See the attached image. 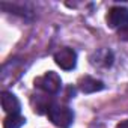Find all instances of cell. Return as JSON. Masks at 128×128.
<instances>
[{
    "instance_id": "obj_1",
    "label": "cell",
    "mask_w": 128,
    "mask_h": 128,
    "mask_svg": "<svg viewBox=\"0 0 128 128\" xmlns=\"http://www.w3.org/2000/svg\"><path fill=\"white\" fill-rule=\"evenodd\" d=\"M48 119L59 128H70L74 122V113L70 107L60 106V104H51L47 110Z\"/></svg>"
},
{
    "instance_id": "obj_2",
    "label": "cell",
    "mask_w": 128,
    "mask_h": 128,
    "mask_svg": "<svg viewBox=\"0 0 128 128\" xmlns=\"http://www.w3.org/2000/svg\"><path fill=\"white\" fill-rule=\"evenodd\" d=\"M35 86H36L38 89L44 90L45 94L54 95V94H57V92L60 90V88H62V80H60V77H59L56 72L48 71V72H45L44 76H41V77H38V78L35 80Z\"/></svg>"
},
{
    "instance_id": "obj_3",
    "label": "cell",
    "mask_w": 128,
    "mask_h": 128,
    "mask_svg": "<svg viewBox=\"0 0 128 128\" xmlns=\"http://www.w3.org/2000/svg\"><path fill=\"white\" fill-rule=\"evenodd\" d=\"M107 24L112 29L124 30L128 27V9L124 6H113L107 14Z\"/></svg>"
},
{
    "instance_id": "obj_4",
    "label": "cell",
    "mask_w": 128,
    "mask_h": 128,
    "mask_svg": "<svg viewBox=\"0 0 128 128\" xmlns=\"http://www.w3.org/2000/svg\"><path fill=\"white\" fill-rule=\"evenodd\" d=\"M54 62L57 63V66H60L65 71H71L76 68L77 65V53L72 48H60L56 54H54Z\"/></svg>"
},
{
    "instance_id": "obj_5",
    "label": "cell",
    "mask_w": 128,
    "mask_h": 128,
    "mask_svg": "<svg viewBox=\"0 0 128 128\" xmlns=\"http://www.w3.org/2000/svg\"><path fill=\"white\" fill-rule=\"evenodd\" d=\"M2 107L8 114H20V101L14 94L8 90L2 94Z\"/></svg>"
},
{
    "instance_id": "obj_6",
    "label": "cell",
    "mask_w": 128,
    "mask_h": 128,
    "mask_svg": "<svg viewBox=\"0 0 128 128\" xmlns=\"http://www.w3.org/2000/svg\"><path fill=\"white\" fill-rule=\"evenodd\" d=\"M78 88L83 94H94V92H100L104 89V83L101 80H96L94 77H82L78 82Z\"/></svg>"
},
{
    "instance_id": "obj_7",
    "label": "cell",
    "mask_w": 128,
    "mask_h": 128,
    "mask_svg": "<svg viewBox=\"0 0 128 128\" xmlns=\"http://www.w3.org/2000/svg\"><path fill=\"white\" fill-rule=\"evenodd\" d=\"M26 122V118L20 114H8L3 120V128H20Z\"/></svg>"
},
{
    "instance_id": "obj_8",
    "label": "cell",
    "mask_w": 128,
    "mask_h": 128,
    "mask_svg": "<svg viewBox=\"0 0 128 128\" xmlns=\"http://www.w3.org/2000/svg\"><path fill=\"white\" fill-rule=\"evenodd\" d=\"M119 36L128 41V27H126V29H124V30H119Z\"/></svg>"
},
{
    "instance_id": "obj_9",
    "label": "cell",
    "mask_w": 128,
    "mask_h": 128,
    "mask_svg": "<svg viewBox=\"0 0 128 128\" xmlns=\"http://www.w3.org/2000/svg\"><path fill=\"white\" fill-rule=\"evenodd\" d=\"M116 128H128V119H126V120H124V122H120Z\"/></svg>"
}]
</instances>
